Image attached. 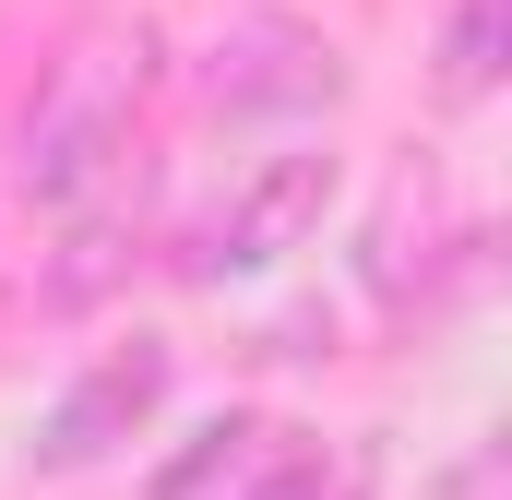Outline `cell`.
Wrapping results in <instances>:
<instances>
[{"label":"cell","mask_w":512,"mask_h":500,"mask_svg":"<svg viewBox=\"0 0 512 500\" xmlns=\"http://www.w3.org/2000/svg\"><path fill=\"white\" fill-rule=\"evenodd\" d=\"M143 84H155V48L143 36H72L60 60H48V84H36V108H24V191L36 203H72L84 179H108L131 143V108H143Z\"/></svg>","instance_id":"cell-1"},{"label":"cell","mask_w":512,"mask_h":500,"mask_svg":"<svg viewBox=\"0 0 512 500\" xmlns=\"http://www.w3.org/2000/svg\"><path fill=\"white\" fill-rule=\"evenodd\" d=\"M322 203H334V155H274L251 191H227L215 215H203V239L179 250L203 286H227V274H262V262H286V250L322 227Z\"/></svg>","instance_id":"cell-2"},{"label":"cell","mask_w":512,"mask_h":500,"mask_svg":"<svg viewBox=\"0 0 512 500\" xmlns=\"http://www.w3.org/2000/svg\"><path fill=\"white\" fill-rule=\"evenodd\" d=\"M155 405H167V346H155V334H131V346H108L96 370H84L60 405H48V429H36V465H60V477H72V465H108V453H120V441L155 417Z\"/></svg>","instance_id":"cell-3"},{"label":"cell","mask_w":512,"mask_h":500,"mask_svg":"<svg viewBox=\"0 0 512 500\" xmlns=\"http://www.w3.org/2000/svg\"><path fill=\"white\" fill-rule=\"evenodd\" d=\"M215 108H334L346 96V60L310 36V24H286V12H251L227 48H215Z\"/></svg>","instance_id":"cell-4"},{"label":"cell","mask_w":512,"mask_h":500,"mask_svg":"<svg viewBox=\"0 0 512 500\" xmlns=\"http://www.w3.org/2000/svg\"><path fill=\"white\" fill-rule=\"evenodd\" d=\"M501 84V0H465L441 36V96H489Z\"/></svg>","instance_id":"cell-5"},{"label":"cell","mask_w":512,"mask_h":500,"mask_svg":"<svg viewBox=\"0 0 512 500\" xmlns=\"http://www.w3.org/2000/svg\"><path fill=\"white\" fill-rule=\"evenodd\" d=\"M108 274H120V227H108V215H84V227L60 239V274H48V298H60V310H84Z\"/></svg>","instance_id":"cell-6"}]
</instances>
